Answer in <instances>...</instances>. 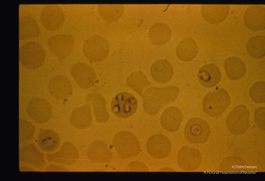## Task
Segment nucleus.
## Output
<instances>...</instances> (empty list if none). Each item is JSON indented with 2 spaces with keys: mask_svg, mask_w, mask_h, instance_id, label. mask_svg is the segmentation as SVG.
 Returning a JSON list of instances; mask_svg holds the SVG:
<instances>
[{
  "mask_svg": "<svg viewBox=\"0 0 265 181\" xmlns=\"http://www.w3.org/2000/svg\"><path fill=\"white\" fill-rule=\"evenodd\" d=\"M197 77L201 85L210 88L215 86L220 82L221 73L220 69L216 65L210 63L205 65L199 69Z\"/></svg>",
  "mask_w": 265,
  "mask_h": 181,
  "instance_id": "6ab92c4d",
  "label": "nucleus"
},
{
  "mask_svg": "<svg viewBox=\"0 0 265 181\" xmlns=\"http://www.w3.org/2000/svg\"><path fill=\"white\" fill-rule=\"evenodd\" d=\"M41 24L46 29L57 31L63 27L66 20L64 12L59 5L51 4L43 8L40 14Z\"/></svg>",
  "mask_w": 265,
  "mask_h": 181,
  "instance_id": "1a4fd4ad",
  "label": "nucleus"
},
{
  "mask_svg": "<svg viewBox=\"0 0 265 181\" xmlns=\"http://www.w3.org/2000/svg\"><path fill=\"white\" fill-rule=\"evenodd\" d=\"M223 67L227 77L232 80H241L246 73L245 63L236 57L231 56L226 58L224 62Z\"/></svg>",
  "mask_w": 265,
  "mask_h": 181,
  "instance_id": "a878e982",
  "label": "nucleus"
},
{
  "mask_svg": "<svg viewBox=\"0 0 265 181\" xmlns=\"http://www.w3.org/2000/svg\"><path fill=\"white\" fill-rule=\"evenodd\" d=\"M198 52L197 45L191 38H187L182 40L178 44L175 49L177 57L184 62L192 60L197 56Z\"/></svg>",
  "mask_w": 265,
  "mask_h": 181,
  "instance_id": "cd10ccee",
  "label": "nucleus"
},
{
  "mask_svg": "<svg viewBox=\"0 0 265 181\" xmlns=\"http://www.w3.org/2000/svg\"><path fill=\"white\" fill-rule=\"evenodd\" d=\"M47 45L50 52L54 56L60 60H63L72 53L75 43L71 35L61 34L50 37L48 40Z\"/></svg>",
  "mask_w": 265,
  "mask_h": 181,
  "instance_id": "6e6552de",
  "label": "nucleus"
},
{
  "mask_svg": "<svg viewBox=\"0 0 265 181\" xmlns=\"http://www.w3.org/2000/svg\"><path fill=\"white\" fill-rule=\"evenodd\" d=\"M79 158L78 150L71 142H64L61 148L57 151L47 155L48 161L66 165L75 164Z\"/></svg>",
  "mask_w": 265,
  "mask_h": 181,
  "instance_id": "f8f14e48",
  "label": "nucleus"
},
{
  "mask_svg": "<svg viewBox=\"0 0 265 181\" xmlns=\"http://www.w3.org/2000/svg\"><path fill=\"white\" fill-rule=\"evenodd\" d=\"M183 119L180 110L176 107H171L162 113L160 121L162 128L167 132L175 133L179 129Z\"/></svg>",
  "mask_w": 265,
  "mask_h": 181,
  "instance_id": "412c9836",
  "label": "nucleus"
},
{
  "mask_svg": "<svg viewBox=\"0 0 265 181\" xmlns=\"http://www.w3.org/2000/svg\"><path fill=\"white\" fill-rule=\"evenodd\" d=\"M46 58L44 48L36 41L26 42L20 48L19 61L26 69L33 70L39 68L44 63Z\"/></svg>",
  "mask_w": 265,
  "mask_h": 181,
  "instance_id": "f03ea898",
  "label": "nucleus"
},
{
  "mask_svg": "<svg viewBox=\"0 0 265 181\" xmlns=\"http://www.w3.org/2000/svg\"><path fill=\"white\" fill-rule=\"evenodd\" d=\"M127 171L147 172L148 169L143 163L134 162L130 163L126 169Z\"/></svg>",
  "mask_w": 265,
  "mask_h": 181,
  "instance_id": "f704fd0d",
  "label": "nucleus"
},
{
  "mask_svg": "<svg viewBox=\"0 0 265 181\" xmlns=\"http://www.w3.org/2000/svg\"><path fill=\"white\" fill-rule=\"evenodd\" d=\"M92 117L90 106L83 105L75 109L71 113L70 121L76 129H84L89 127L92 123Z\"/></svg>",
  "mask_w": 265,
  "mask_h": 181,
  "instance_id": "bb28decb",
  "label": "nucleus"
},
{
  "mask_svg": "<svg viewBox=\"0 0 265 181\" xmlns=\"http://www.w3.org/2000/svg\"><path fill=\"white\" fill-rule=\"evenodd\" d=\"M246 48L248 55L251 58L260 59L265 55V37L264 35L253 36L247 41Z\"/></svg>",
  "mask_w": 265,
  "mask_h": 181,
  "instance_id": "2f4dec72",
  "label": "nucleus"
},
{
  "mask_svg": "<svg viewBox=\"0 0 265 181\" xmlns=\"http://www.w3.org/2000/svg\"><path fill=\"white\" fill-rule=\"evenodd\" d=\"M199 158L198 154L194 149L185 146L181 148L178 153V164L183 170L191 171L197 166Z\"/></svg>",
  "mask_w": 265,
  "mask_h": 181,
  "instance_id": "c85d7f7f",
  "label": "nucleus"
},
{
  "mask_svg": "<svg viewBox=\"0 0 265 181\" xmlns=\"http://www.w3.org/2000/svg\"><path fill=\"white\" fill-rule=\"evenodd\" d=\"M86 101L92 107L96 121L100 123H106L110 116L104 96L98 93H91L86 96Z\"/></svg>",
  "mask_w": 265,
  "mask_h": 181,
  "instance_id": "4be33fe9",
  "label": "nucleus"
},
{
  "mask_svg": "<svg viewBox=\"0 0 265 181\" xmlns=\"http://www.w3.org/2000/svg\"><path fill=\"white\" fill-rule=\"evenodd\" d=\"M245 26L254 32L262 31L265 28V8L260 5H253L245 11L243 18Z\"/></svg>",
  "mask_w": 265,
  "mask_h": 181,
  "instance_id": "4468645a",
  "label": "nucleus"
},
{
  "mask_svg": "<svg viewBox=\"0 0 265 181\" xmlns=\"http://www.w3.org/2000/svg\"><path fill=\"white\" fill-rule=\"evenodd\" d=\"M83 51L89 60L95 62H101L108 57L110 51L109 42L105 38L94 36L88 38L84 42Z\"/></svg>",
  "mask_w": 265,
  "mask_h": 181,
  "instance_id": "423d86ee",
  "label": "nucleus"
},
{
  "mask_svg": "<svg viewBox=\"0 0 265 181\" xmlns=\"http://www.w3.org/2000/svg\"><path fill=\"white\" fill-rule=\"evenodd\" d=\"M208 131L207 123L198 118H190L187 122L184 130L186 139L189 142H201L207 137Z\"/></svg>",
  "mask_w": 265,
  "mask_h": 181,
  "instance_id": "ddd939ff",
  "label": "nucleus"
},
{
  "mask_svg": "<svg viewBox=\"0 0 265 181\" xmlns=\"http://www.w3.org/2000/svg\"><path fill=\"white\" fill-rule=\"evenodd\" d=\"M126 85L142 98L145 89L151 85L145 74L142 71H136L130 73L126 80Z\"/></svg>",
  "mask_w": 265,
  "mask_h": 181,
  "instance_id": "c756f323",
  "label": "nucleus"
},
{
  "mask_svg": "<svg viewBox=\"0 0 265 181\" xmlns=\"http://www.w3.org/2000/svg\"><path fill=\"white\" fill-rule=\"evenodd\" d=\"M67 170L63 167L55 165H51L48 166L46 169L47 171H66Z\"/></svg>",
  "mask_w": 265,
  "mask_h": 181,
  "instance_id": "c9c22d12",
  "label": "nucleus"
},
{
  "mask_svg": "<svg viewBox=\"0 0 265 181\" xmlns=\"http://www.w3.org/2000/svg\"><path fill=\"white\" fill-rule=\"evenodd\" d=\"M150 74L155 82L164 84L169 82L174 75V69L172 64L168 60H157L152 65Z\"/></svg>",
  "mask_w": 265,
  "mask_h": 181,
  "instance_id": "a211bd4d",
  "label": "nucleus"
},
{
  "mask_svg": "<svg viewBox=\"0 0 265 181\" xmlns=\"http://www.w3.org/2000/svg\"><path fill=\"white\" fill-rule=\"evenodd\" d=\"M249 95L251 99L258 104L263 103L265 101V83L259 81L254 83L251 87Z\"/></svg>",
  "mask_w": 265,
  "mask_h": 181,
  "instance_id": "72a5a7b5",
  "label": "nucleus"
},
{
  "mask_svg": "<svg viewBox=\"0 0 265 181\" xmlns=\"http://www.w3.org/2000/svg\"><path fill=\"white\" fill-rule=\"evenodd\" d=\"M19 161L37 168L42 167L46 163L44 154L33 143L23 145L19 148Z\"/></svg>",
  "mask_w": 265,
  "mask_h": 181,
  "instance_id": "dca6fc26",
  "label": "nucleus"
},
{
  "mask_svg": "<svg viewBox=\"0 0 265 181\" xmlns=\"http://www.w3.org/2000/svg\"><path fill=\"white\" fill-rule=\"evenodd\" d=\"M35 128L32 123L23 118L19 122V141L20 144L24 145L31 141L34 138Z\"/></svg>",
  "mask_w": 265,
  "mask_h": 181,
  "instance_id": "473e14b6",
  "label": "nucleus"
},
{
  "mask_svg": "<svg viewBox=\"0 0 265 181\" xmlns=\"http://www.w3.org/2000/svg\"><path fill=\"white\" fill-rule=\"evenodd\" d=\"M88 159L94 162L107 163L113 157V154L107 144L104 141L98 140L93 142L87 150Z\"/></svg>",
  "mask_w": 265,
  "mask_h": 181,
  "instance_id": "aec40b11",
  "label": "nucleus"
},
{
  "mask_svg": "<svg viewBox=\"0 0 265 181\" xmlns=\"http://www.w3.org/2000/svg\"><path fill=\"white\" fill-rule=\"evenodd\" d=\"M230 97L224 89L207 93L202 101L204 112L208 115L215 117L219 116L225 111L230 105Z\"/></svg>",
  "mask_w": 265,
  "mask_h": 181,
  "instance_id": "20e7f679",
  "label": "nucleus"
},
{
  "mask_svg": "<svg viewBox=\"0 0 265 181\" xmlns=\"http://www.w3.org/2000/svg\"><path fill=\"white\" fill-rule=\"evenodd\" d=\"M26 111L28 116L34 123L42 124L49 121L53 114L52 107L45 99L36 97L27 104Z\"/></svg>",
  "mask_w": 265,
  "mask_h": 181,
  "instance_id": "0eeeda50",
  "label": "nucleus"
},
{
  "mask_svg": "<svg viewBox=\"0 0 265 181\" xmlns=\"http://www.w3.org/2000/svg\"><path fill=\"white\" fill-rule=\"evenodd\" d=\"M70 73L76 83L83 89L91 88L95 83L96 76L95 71L85 63H75L71 67Z\"/></svg>",
  "mask_w": 265,
  "mask_h": 181,
  "instance_id": "9d476101",
  "label": "nucleus"
},
{
  "mask_svg": "<svg viewBox=\"0 0 265 181\" xmlns=\"http://www.w3.org/2000/svg\"><path fill=\"white\" fill-rule=\"evenodd\" d=\"M179 92L178 88L173 85L149 87L144 91L141 98L143 110L149 115H156L162 108L175 101Z\"/></svg>",
  "mask_w": 265,
  "mask_h": 181,
  "instance_id": "f257e3e1",
  "label": "nucleus"
},
{
  "mask_svg": "<svg viewBox=\"0 0 265 181\" xmlns=\"http://www.w3.org/2000/svg\"><path fill=\"white\" fill-rule=\"evenodd\" d=\"M20 171H34L35 170L31 167L27 166H20L19 167Z\"/></svg>",
  "mask_w": 265,
  "mask_h": 181,
  "instance_id": "e433bc0d",
  "label": "nucleus"
},
{
  "mask_svg": "<svg viewBox=\"0 0 265 181\" xmlns=\"http://www.w3.org/2000/svg\"><path fill=\"white\" fill-rule=\"evenodd\" d=\"M41 30L37 22L32 16L24 15L19 20V38L21 41L35 39L40 35Z\"/></svg>",
  "mask_w": 265,
  "mask_h": 181,
  "instance_id": "b1692460",
  "label": "nucleus"
},
{
  "mask_svg": "<svg viewBox=\"0 0 265 181\" xmlns=\"http://www.w3.org/2000/svg\"><path fill=\"white\" fill-rule=\"evenodd\" d=\"M229 11V6L227 4H203L201 7V14L206 22L216 25L226 19Z\"/></svg>",
  "mask_w": 265,
  "mask_h": 181,
  "instance_id": "f3484780",
  "label": "nucleus"
},
{
  "mask_svg": "<svg viewBox=\"0 0 265 181\" xmlns=\"http://www.w3.org/2000/svg\"><path fill=\"white\" fill-rule=\"evenodd\" d=\"M50 94L54 98L63 100L72 94V87L69 79L62 75H56L49 81L47 86Z\"/></svg>",
  "mask_w": 265,
  "mask_h": 181,
  "instance_id": "2eb2a0df",
  "label": "nucleus"
},
{
  "mask_svg": "<svg viewBox=\"0 0 265 181\" xmlns=\"http://www.w3.org/2000/svg\"><path fill=\"white\" fill-rule=\"evenodd\" d=\"M138 101L132 94L122 92L116 94L112 99L111 106V111L117 117L127 118L133 116L138 108Z\"/></svg>",
  "mask_w": 265,
  "mask_h": 181,
  "instance_id": "39448f33",
  "label": "nucleus"
},
{
  "mask_svg": "<svg viewBox=\"0 0 265 181\" xmlns=\"http://www.w3.org/2000/svg\"><path fill=\"white\" fill-rule=\"evenodd\" d=\"M38 146L46 152L56 151L59 147L61 140L56 132L51 129H43L39 132L37 139Z\"/></svg>",
  "mask_w": 265,
  "mask_h": 181,
  "instance_id": "393cba45",
  "label": "nucleus"
},
{
  "mask_svg": "<svg viewBox=\"0 0 265 181\" xmlns=\"http://www.w3.org/2000/svg\"><path fill=\"white\" fill-rule=\"evenodd\" d=\"M98 13L105 20L114 22L122 16L124 8L122 4H99L97 7Z\"/></svg>",
  "mask_w": 265,
  "mask_h": 181,
  "instance_id": "7c9ffc66",
  "label": "nucleus"
},
{
  "mask_svg": "<svg viewBox=\"0 0 265 181\" xmlns=\"http://www.w3.org/2000/svg\"><path fill=\"white\" fill-rule=\"evenodd\" d=\"M113 146L122 158L127 159L136 156L140 149V143L136 137L130 132L120 131L114 136Z\"/></svg>",
  "mask_w": 265,
  "mask_h": 181,
  "instance_id": "7ed1b4c3",
  "label": "nucleus"
},
{
  "mask_svg": "<svg viewBox=\"0 0 265 181\" xmlns=\"http://www.w3.org/2000/svg\"><path fill=\"white\" fill-rule=\"evenodd\" d=\"M148 38L154 45L162 46L166 45L170 40L172 32L170 27L166 24L157 23L150 28Z\"/></svg>",
  "mask_w": 265,
  "mask_h": 181,
  "instance_id": "5701e85b",
  "label": "nucleus"
},
{
  "mask_svg": "<svg viewBox=\"0 0 265 181\" xmlns=\"http://www.w3.org/2000/svg\"><path fill=\"white\" fill-rule=\"evenodd\" d=\"M148 154L158 159L164 158L170 154L171 144L170 140L165 135L161 134H154L148 139L146 145Z\"/></svg>",
  "mask_w": 265,
  "mask_h": 181,
  "instance_id": "9b49d317",
  "label": "nucleus"
}]
</instances>
